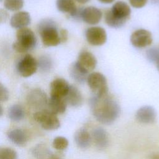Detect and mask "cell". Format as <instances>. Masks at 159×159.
Segmentation results:
<instances>
[{"label":"cell","instance_id":"6da1fadb","mask_svg":"<svg viewBox=\"0 0 159 159\" xmlns=\"http://www.w3.org/2000/svg\"><path fill=\"white\" fill-rule=\"evenodd\" d=\"M89 106L96 119L104 124L113 123L120 113L119 104L108 94L101 97L93 96L89 100Z\"/></svg>","mask_w":159,"mask_h":159},{"label":"cell","instance_id":"7a4b0ae2","mask_svg":"<svg viewBox=\"0 0 159 159\" xmlns=\"http://www.w3.org/2000/svg\"><path fill=\"white\" fill-rule=\"evenodd\" d=\"M131 10L129 6L125 2H116L111 9H107L104 13L106 24L112 28L122 27L130 16Z\"/></svg>","mask_w":159,"mask_h":159},{"label":"cell","instance_id":"3957f363","mask_svg":"<svg viewBox=\"0 0 159 159\" xmlns=\"http://www.w3.org/2000/svg\"><path fill=\"white\" fill-rule=\"evenodd\" d=\"M38 31L42 43L47 47H54L61 43L60 31L56 23L50 19L42 20L38 25Z\"/></svg>","mask_w":159,"mask_h":159},{"label":"cell","instance_id":"277c9868","mask_svg":"<svg viewBox=\"0 0 159 159\" xmlns=\"http://www.w3.org/2000/svg\"><path fill=\"white\" fill-rule=\"evenodd\" d=\"M37 39L34 32L24 27L18 29L16 40L12 44L13 49L19 53H25L32 50L36 45Z\"/></svg>","mask_w":159,"mask_h":159},{"label":"cell","instance_id":"5b68a950","mask_svg":"<svg viewBox=\"0 0 159 159\" xmlns=\"http://www.w3.org/2000/svg\"><path fill=\"white\" fill-rule=\"evenodd\" d=\"M86 82L94 96L101 97L108 94L107 80L102 73L99 72L90 73L88 75Z\"/></svg>","mask_w":159,"mask_h":159},{"label":"cell","instance_id":"8992f818","mask_svg":"<svg viewBox=\"0 0 159 159\" xmlns=\"http://www.w3.org/2000/svg\"><path fill=\"white\" fill-rule=\"evenodd\" d=\"M33 117L45 130H55L60 126V122L57 114L48 109L37 111L34 114Z\"/></svg>","mask_w":159,"mask_h":159},{"label":"cell","instance_id":"52a82bcc","mask_svg":"<svg viewBox=\"0 0 159 159\" xmlns=\"http://www.w3.org/2000/svg\"><path fill=\"white\" fill-rule=\"evenodd\" d=\"M38 68V63L35 58L30 54L25 55L18 62L17 70L19 75L27 78L34 75Z\"/></svg>","mask_w":159,"mask_h":159},{"label":"cell","instance_id":"ba28073f","mask_svg":"<svg viewBox=\"0 0 159 159\" xmlns=\"http://www.w3.org/2000/svg\"><path fill=\"white\" fill-rule=\"evenodd\" d=\"M26 100L30 107L39 110L44 109L47 106L48 101L46 93L40 88L32 89L28 93Z\"/></svg>","mask_w":159,"mask_h":159},{"label":"cell","instance_id":"9c48e42d","mask_svg":"<svg viewBox=\"0 0 159 159\" xmlns=\"http://www.w3.org/2000/svg\"><path fill=\"white\" fill-rule=\"evenodd\" d=\"M85 37L89 44L101 46L107 40V34L104 29L99 26H93L86 29Z\"/></svg>","mask_w":159,"mask_h":159},{"label":"cell","instance_id":"30bf717a","mask_svg":"<svg viewBox=\"0 0 159 159\" xmlns=\"http://www.w3.org/2000/svg\"><path fill=\"white\" fill-rule=\"evenodd\" d=\"M75 63L81 71L88 74L95 68L97 60L91 52L86 50H83L80 52Z\"/></svg>","mask_w":159,"mask_h":159},{"label":"cell","instance_id":"8fae6325","mask_svg":"<svg viewBox=\"0 0 159 159\" xmlns=\"http://www.w3.org/2000/svg\"><path fill=\"white\" fill-rule=\"evenodd\" d=\"M132 45L137 48H143L150 45L153 42L151 32L146 29H140L135 30L130 38Z\"/></svg>","mask_w":159,"mask_h":159},{"label":"cell","instance_id":"7c38bea8","mask_svg":"<svg viewBox=\"0 0 159 159\" xmlns=\"http://www.w3.org/2000/svg\"><path fill=\"white\" fill-rule=\"evenodd\" d=\"M80 17L85 23L96 25L101 21L102 13L99 9L94 6H88L80 11Z\"/></svg>","mask_w":159,"mask_h":159},{"label":"cell","instance_id":"4fadbf2b","mask_svg":"<svg viewBox=\"0 0 159 159\" xmlns=\"http://www.w3.org/2000/svg\"><path fill=\"white\" fill-rule=\"evenodd\" d=\"M70 86L66 80L61 78H55L50 83V96L64 98L68 92Z\"/></svg>","mask_w":159,"mask_h":159},{"label":"cell","instance_id":"5bb4252c","mask_svg":"<svg viewBox=\"0 0 159 159\" xmlns=\"http://www.w3.org/2000/svg\"><path fill=\"white\" fill-rule=\"evenodd\" d=\"M156 111L150 106H144L139 108L135 114L136 119L142 124H153L156 120Z\"/></svg>","mask_w":159,"mask_h":159},{"label":"cell","instance_id":"9a60e30c","mask_svg":"<svg viewBox=\"0 0 159 159\" xmlns=\"http://www.w3.org/2000/svg\"><path fill=\"white\" fill-rule=\"evenodd\" d=\"M91 138L94 145L98 149L103 150L108 146V134L107 132L102 127L95 128L92 132Z\"/></svg>","mask_w":159,"mask_h":159},{"label":"cell","instance_id":"2e32d148","mask_svg":"<svg viewBox=\"0 0 159 159\" xmlns=\"http://www.w3.org/2000/svg\"><path fill=\"white\" fill-rule=\"evenodd\" d=\"M67 105L78 107L83 104V98L80 91L75 86H70L68 92L64 98Z\"/></svg>","mask_w":159,"mask_h":159},{"label":"cell","instance_id":"e0dca14e","mask_svg":"<svg viewBox=\"0 0 159 159\" xmlns=\"http://www.w3.org/2000/svg\"><path fill=\"white\" fill-rule=\"evenodd\" d=\"M30 16L26 11H19L15 13L11 18V25L15 29L26 27L30 23Z\"/></svg>","mask_w":159,"mask_h":159},{"label":"cell","instance_id":"ac0fdd59","mask_svg":"<svg viewBox=\"0 0 159 159\" xmlns=\"http://www.w3.org/2000/svg\"><path fill=\"white\" fill-rule=\"evenodd\" d=\"M57 7L61 12L68 13L71 17L78 18L79 10L74 0H57Z\"/></svg>","mask_w":159,"mask_h":159},{"label":"cell","instance_id":"d6986e66","mask_svg":"<svg viewBox=\"0 0 159 159\" xmlns=\"http://www.w3.org/2000/svg\"><path fill=\"white\" fill-rule=\"evenodd\" d=\"M66 103L64 98L51 97L48 99L47 109L55 114H62L66 111Z\"/></svg>","mask_w":159,"mask_h":159},{"label":"cell","instance_id":"ffe728a7","mask_svg":"<svg viewBox=\"0 0 159 159\" xmlns=\"http://www.w3.org/2000/svg\"><path fill=\"white\" fill-rule=\"evenodd\" d=\"M75 141L80 148H87L91 145L92 141L91 135L86 129H80L75 134Z\"/></svg>","mask_w":159,"mask_h":159},{"label":"cell","instance_id":"44dd1931","mask_svg":"<svg viewBox=\"0 0 159 159\" xmlns=\"http://www.w3.org/2000/svg\"><path fill=\"white\" fill-rule=\"evenodd\" d=\"M8 139L18 146H24L27 142V135L21 129H14L7 134Z\"/></svg>","mask_w":159,"mask_h":159},{"label":"cell","instance_id":"7402d4cb","mask_svg":"<svg viewBox=\"0 0 159 159\" xmlns=\"http://www.w3.org/2000/svg\"><path fill=\"white\" fill-rule=\"evenodd\" d=\"M53 153L42 143L37 144L32 149V154L35 159H52Z\"/></svg>","mask_w":159,"mask_h":159},{"label":"cell","instance_id":"603a6c76","mask_svg":"<svg viewBox=\"0 0 159 159\" xmlns=\"http://www.w3.org/2000/svg\"><path fill=\"white\" fill-rule=\"evenodd\" d=\"M8 116L13 121H20L25 117V111L19 104H13L8 110Z\"/></svg>","mask_w":159,"mask_h":159},{"label":"cell","instance_id":"cb8c5ba5","mask_svg":"<svg viewBox=\"0 0 159 159\" xmlns=\"http://www.w3.org/2000/svg\"><path fill=\"white\" fill-rule=\"evenodd\" d=\"M70 75L73 80L80 84L86 81V79L88 75V74L81 71L78 67L75 62L73 63L70 68Z\"/></svg>","mask_w":159,"mask_h":159},{"label":"cell","instance_id":"d4e9b609","mask_svg":"<svg viewBox=\"0 0 159 159\" xmlns=\"http://www.w3.org/2000/svg\"><path fill=\"white\" fill-rule=\"evenodd\" d=\"M38 66L43 72H48L53 66V61L50 57L47 55H43L40 57L37 61Z\"/></svg>","mask_w":159,"mask_h":159},{"label":"cell","instance_id":"484cf974","mask_svg":"<svg viewBox=\"0 0 159 159\" xmlns=\"http://www.w3.org/2000/svg\"><path fill=\"white\" fill-rule=\"evenodd\" d=\"M24 6V0H4V7L11 11L20 10Z\"/></svg>","mask_w":159,"mask_h":159},{"label":"cell","instance_id":"4316f807","mask_svg":"<svg viewBox=\"0 0 159 159\" xmlns=\"http://www.w3.org/2000/svg\"><path fill=\"white\" fill-rule=\"evenodd\" d=\"M52 145L57 150H63L68 147V140L64 137H57L53 140Z\"/></svg>","mask_w":159,"mask_h":159},{"label":"cell","instance_id":"83f0119b","mask_svg":"<svg viewBox=\"0 0 159 159\" xmlns=\"http://www.w3.org/2000/svg\"><path fill=\"white\" fill-rule=\"evenodd\" d=\"M0 159H17V152L11 148H0Z\"/></svg>","mask_w":159,"mask_h":159},{"label":"cell","instance_id":"f1b7e54d","mask_svg":"<svg viewBox=\"0 0 159 159\" xmlns=\"http://www.w3.org/2000/svg\"><path fill=\"white\" fill-rule=\"evenodd\" d=\"M146 57L149 61L155 63L159 58V48L157 47L149 48L146 52Z\"/></svg>","mask_w":159,"mask_h":159},{"label":"cell","instance_id":"f546056e","mask_svg":"<svg viewBox=\"0 0 159 159\" xmlns=\"http://www.w3.org/2000/svg\"><path fill=\"white\" fill-rule=\"evenodd\" d=\"M9 98V92L7 88L0 83V102H4L8 100Z\"/></svg>","mask_w":159,"mask_h":159},{"label":"cell","instance_id":"4dcf8cb0","mask_svg":"<svg viewBox=\"0 0 159 159\" xmlns=\"http://www.w3.org/2000/svg\"><path fill=\"white\" fill-rule=\"evenodd\" d=\"M129 2L133 7L140 9L146 5L148 0H129Z\"/></svg>","mask_w":159,"mask_h":159},{"label":"cell","instance_id":"1f68e13d","mask_svg":"<svg viewBox=\"0 0 159 159\" xmlns=\"http://www.w3.org/2000/svg\"><path fill=\"white\" fill-rule=\"evenodd\" d=\"M9 17V14L7 11L2 9H0V22L2 23L7 20Z\"/></svg>","mask_w":159,"mask_h":159},{"label":"cell","instance_id":"d6a6232c","mask_svg":"<svg viewBox=\"0 0 159 159\" xmlns=\"http://www.w3.org/2000/svg\"><path fill=\"white\" fill-rule=\"evenodd\" d=\"M60 36L61 42H65L68 39V31L66 29H61L60 30Z\"/></svg>","mask_w":159,"mask_h":159},{"label":"cell","instance_id":"836d02e7","mask_svg":"<svg viewBox=\"0 0 159 159\" xmlns=\"http://www.w3.org/2000/svg\"><path fill=\"white\" fill-rule=\"evenodd\" d=\"M52 159H64L62 155L60 153H54Z\"/></svg>","mask_w":159,"mask_h":159},{"label":"cell","instance_id":"e575fe53","mask_svg":"<svg viewBox=\"0 0 159 159\" xmlns=\"http://www.w3.org/2000/svg\"><path fill=\"white\" fill-rule=\"evenodd\" d=\"M98 1L102 4H111L115 0H98Z\"/></svg>","mask_w":159,"mask_h":159},{"label":"cell","instance_id":"d590c367","mask_svg":"<svg viewBox=\"0 0 159 159\" xmlns=\"http://www.w3.org/2000/svg\"><path fill=\"white\" fill-rule=\"evenodd\" d=\"M150 159H159V154L158 153H155L150 155Z\"/></svg>","mask_w":159,"mask_h":159},{"label":"cell","instance_id":"8d00e7d4","mask_svg":"<svg viewBox=\"0 0 159 159\" xmlns=\"http://www.w3.org/2000/svg\"><path fill=\"white\" fill-rule=\"evenodd\" d=\"M74 1L78 2L80 4H85L88 2H89L90 0H74Z\"/></svg>","mask_w":159,"mask_h":159},{"label":"cell","instance_id":"74e56055","mask_svg":"<svg viewBox=\"0 0 159 159\" xmlns=\"http://www.w3.org/2000/svg\"><path fill=\"white\" fill-rule=\"evenodd\" d=\"M155 63H156L157 68V70L159 71V58L157 60V61H155Z\"/></svg>","mask_w":159,"mask_h":159},{"label":"cell","instance_id":"f35d334b","mask_svg":"<svg viewBox=\"0 0 159 159\" xmlns=\"http://www.w3.org/2000/svg\"><path fill=\"white\" fill-rule=\"evenodd\" d=\"M2 114H3V108L2 106L0 104V117L2 115Z\"/></svg>","mask_w":159,"mask_h":159},{"label":"cell","instance_id":"ab89813d","mask_svg":"<svg viewBox=\"0 0 159 159\" xmlns=\"http://www.w3.org/2000/svg\"><path fill=\"white\" fill-rule=\"evenodd\" d=\"M152 2L153 3V4H159V0H151Z\"/></svg>","mask_w":159,"mask_h":159},{"label":"cell","instance_id":"60d3db41","mask_svg":"<svg viewBox=\"0 0 159 159\" xmlns=\"http://www.w3.org/2000/svg\"><path fill=\"white\" fill-rule=\"evenodd\" d=\"M1 1H2V0H0V2H1Z\"/></svg>","mask_w":159,"mask_h":159}]
</instances>
